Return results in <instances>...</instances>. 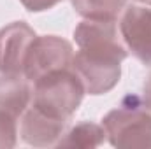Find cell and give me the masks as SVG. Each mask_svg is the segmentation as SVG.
I'll use <instances>...</instances> for the list:
<instances>
[{
    "instance_id": "obj_4",
    "label": "cell",
    "mask_w": 151,
    "mask_h": 149,
    "mask_svg": "<svg viewBox=\"0 0 151 149\" xmlns=\"http://www.w3.org/2000/svg\"><path fill=\"white\" fill-rule=\"evenodd\" d=\"M72 56L74 49L69 40L58 35H35L25 58L23 74L30 82H35L49 72L69 69L72 65Z\"/></svg>"
},
{
    "instance_id": "obj_5",
    "label": "cell",
    "mask_w": 151,
    "mask_h": 149,
    "mask_svg": "<svg viewBox=\"0 0 151 149\" xmlns=\"http://www.w3.org/2000/svg\"><path fill=\"white\" fill-rule=\"evenodd\" d=\"M119 37L141 63L151 67V5L134 4L125 7L119 19Z\"/></svg>"
},
{
    "instance_id": "obj_3",
    "label": "cell",
    "mask_w": 151,
    "mask_h": 149,
    "mask_svg": "<svg viewBox=\"0 0 151 149\" xmlns=\"http://www.w3.org/2000/svg\"><path fill=\"white\" fill-rule=\"evenodd\" d=\"M102 126L114 148H151V112L135 100L107 112Z\"/></svg>"
},
{
    "instance_id": "obj_12",
    "label": "cell",
    "mask_w": 151,
    "mask_h": 149,
    "mask_svg": "<svg viewBox=\"0 0 151 149\" xmlns=\"http://www.w3.org/2000/svg\"><path fill=\"white\" fill-rule=\"evenodd\" d=\"M19 2L30 12H44V11H49L55 5H58L62 0H19Z\"/></svg>"
},
{
    "instance_id": "obj_13",
    "label": "cell",
    "mask_w": 151,
    "mask_h": 149,
    "mask_svg": "<svg viewBox=\"0 0 151 149\" xmlns=\"http://www.w3.org/2000/svg\"><path fill=\"white\" fill-rule=\"evenodd\" d=\"M141 104L148 112H151V75L148 77V81L142 86V100H141Z\"/></svg>"
},
{
    "instance_id": "obj_11",
    "label": "cell",
    "mask_w": 151,
    "mask_h": 149,
    "mask_svg": "<svg viewBox=\"0 0 151 149\" xmlns=\"http://www.w3.org/2000/svg\"><path fill=\"white\" fill-rule=\"evenodd\" d=\"M18 117L0 109V149L14 148L18 142Z\"/></svg>"
},
{
    "instance_id": "obj_6",
    "label": "cell",
    "mask_w": 151,
    "mask_h": 149,
    "mask_svg": "<svg viewBox=\"0 0 151 149\" xmlns=\"http://www.w3.org/2000/svg\"><path fill=\"white\" fill-rule=\"evenodd\" d=\"M35 32L25 21L9 23L0 30V72L25 75V58Z\"/></svg>"
},
{
    "instance_id": "obj_14",
    "label": "cell",
    "mask_w": 151,
    "mask_h": 149,
    "mask_svg": "<svg viewBox=\"0 0 151 149\" xmlns=\"http://www.w3.org/2000/svg\"><path fill=\"white\" fill-rule=\"evenodd\" d=\"M137 4H144V5H151V0H135Z\"/></svg>"
},
{
    "instance_id": "obj_10",
    "label": "cell",
    "mask_w": 151,
    "mask_h": 149,
    "mask_svg": "<svg viewBox=\"0 0 151 149\" xmlns=\"http://www.w3.org/2000/svg\"><path fill=\"white\" fill-rule=\"evenodd\" d=\"M72 7L84 19L116 21L125 11L127 0H72Z\"/></svg>"
},
{
    "instance_id": "obj_8",
    "label": "cell",
    "mask_w": 151,
    "mask_h": 149,
    "mask_svg": "<svg viewBox=\"0 0 151 149\" xmlns=\"http://www.w3.org/2000/svg\"><path fill=\"white\" fill-rule=\"evenodd\" d=\"M32 102L30 81L25 75L2 74L0 75V109L14 117L23 116Z\"/></svg>"
},
{
    "instance_id": "obj_2",
    "label": "cell",
    "mask_w": 151,
    "mask_h": 149,
    "mask_svg": "<svg viewBox=\"0 0 151 149\" xmlns=\"http://www.w3.org/2000/svg\"><path fill=\"white\" fill-rule=\"evenodd\" d=\"M84 93L83 81L74 69H60L34 82L32 105L49 116L69 121L79 109Z\"/></svg>"
},
{
    "instance_id": "obj_9",
    "label": "cell",
    "mask_w": 151,
    "mask_h": 149,
    "mask_svg": "<svg viewBox=\"0 0 151 149\" xmlns=\"http://www.w3.org/2000/svg\"><path fill=\"white\" fill-rule=\"evenodd\" d=\"M107 139L106 128L102 125L83 121L72 126L56 142V148H99Z\"/></svg>"
},
{
    "instance_id": "obj_7",
    "label": "cell",
    "mask_w": 151,
    "mask_h": 149,
    "mask_svg": "<svg viewBox=\"0 0 151 149\" xmlns=\"http://www.w3.org/2000/svg\"><path fill=\"white\" fill-rule=\"evenodd\" d=\"M67 121L49 116L47 112L37 107H28L21 116L19 135L21 140L34 148H49L56 146V142L65 133Z\"/></svg>"
},
{
    "instance_id": "obj_1",
    "label": "cell",
    "mask_w": 151,
    "mask_h": 149,
    "mask_svg": "<svg viewBox=\"0 0 151 149\" xmlns=\"http://www.w3.org/2000/svg\"><path fill=\"white\" fill-rule=\"evenodd\" d=\"M74 40L77 53L70 67L81 77L84 91L93 97L109 93L119 82L121 63L128 56L116 21L83 19L74 30Z\"/></svg>"
}]
</instances>
